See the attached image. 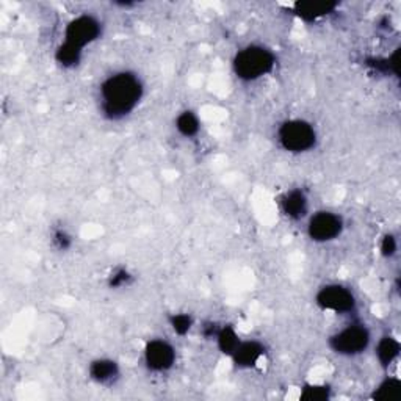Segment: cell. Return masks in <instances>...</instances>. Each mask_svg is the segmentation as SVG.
<instances>
[{
    "label": "cell",
    "mask_w": 401,
    "mask_h": 401,
    "mask_svg": "<svg viewBox=\"0 0 401 401\" xmlns=\"http://www.w3.org/2000/svg\"><path fill=\"white\" fill-rule=\"evenodd\" d=\"M143 96V85L132 72H118L101 85V107L105 117L121 119L133 112Z\"/></svg>",
    "instance_id": "obj_1"
},
{
    "label": "cell",
    "mask_w": 401,
    "mask_h": 401,
    "mask_svg": "<svg viewBox=\"0 0 401 401\" xmlns=\"http://www.w3.org/2000/svg\"><path fill=\"white\" fill-rule=\"evenodd\" d=\"M275 56L262 46H248L234 58V71L241 80L253 82L275 68Z\"/></svg>",
    "instance_id": "obj_2"
},
{
    "label": "cell",
    "mask_w": 401,
    "mask_h": 401,
    "mask_svg": "<svg viewBox=\"0 0 401 401\" xmlns=\"http://www.w3.org/2000/svg\"><path fill=\"white\" fill-rule=\"evenodd\" d=\"M278 135L282 148L293 154L307 153L317 142V133H315L312 124L302 119L285 121L281 129H279Z\"/></svg>",
    "instance_id": "obj_3"
},
{
    "label": "cell",
    "mask_w": 401,
    "mask_h": 401,
    "mask_svg": "<svg viewBox=\"0 0 401 401\" xmlns=\"http://www.w3.org/2000/svg\"><path fill=\"white\" fill-rule=\"evenodd\" d=\"M370 343V332L366 326L351 325L345 327L330 340L331 348L339 355L356 356L367 350Z\"/></svg>",
    "instance_id": "obj_4"
},
{
    "label": "cell",
    "mask_w": 401,
    "mask_h": 401,
    "mask_svg": "<svg viewBox=\"0 0 401 401\" xmlns=\"http://www.w3.org/2000/svg\"><path fill=\"white\" fill-rule=\"evenodd\" d=\"M101 35V24L93 16L83 15L78 16L76 19H72L68 27H66L65 38L66 42L76 46L78 49H83L88 46L89 42L96 41Z\"/></svg>",
    "instance_id": "obj_5"
},
{
    "label": "cell",
    "mask_w": 401,
    "mask_h": 401,
    "mask_svg": "<svg viewBox=\"0 0 401 401\" xmlns=\"http://www.w3.org/2000/svg\"><path fill=\"white\" fill-rule=\"evenodd\" d=\"M317 305L325 311L345 314L353 311L356 307V300L355 295L343 285L331 284L318 291Z\"/></svg>",
    "instance_id": "obj_6"
},
{
    "label": "cell",
    "mask_w": 401,
    "mask_h": 401,
    "mask_svg": "<svg viewBox=\"0 0 401 401\" xmlns=\"http://www.w3.org/2000/svg\"><path fill=\"white\" fill-rule=\"evenodd\" d=\"M342 218L331 212H318L309 221L307 232L314 241H331L342 234Z\"/></svg>",
    "instance_id": "obj_7"
},
{
    "label": "cell",
    "mask_w": 401,
    "mask_h": 401,
    "mask_svg": "<svg viewBox=\"0 0 401 401\" xmlns=\"http://www.w3.org/2000/svg\"><path fill=\"white\" fill-rule=\"evenodd\" d=\"M144 361L153 372H167L174 366L176 351L165 340H153L146 345Z\"/></svg>",
    "instance_id": "obj_8"
},
{
    "label": "cell",
    "mask_w": 401,
    "mask_h": 401,
    "mask_svg": "<svg viewBox=\"0 0 401 401\" xmlns=\"http://www.w3.org/2000/svg\"><path fill=\"white\" fill-rule=\"evenodd\" d=\"M264 355V346L259 342H240L234 351V362L240 368L254 367Z\"/></svg>",
    "instance_id": "obj_9"
},
{
    "label": "cell",
    "mask_w": 401,
    "mask_h": 401,
    "mask_svg": "<svg viewBox=\"0 0 401 401\" xmlns=\"http://www.w3.org/2000/svg\"><path fill=\"white\" fill-rule=\"evenodd\" d=\"M282 212L291 220H300L307 214V198L301 190L289 191L281 200Z\"/></svg>",
    "instance_id": "obj_10"
},
{
    "label": "cell",
    "mask_w": 401,
    "mask_h": 401,
    "mask_svg": "<svg viewBox=\"0 0 401 401\" xmlns=\"http://www.w3.org/2000/svg\"><path fill=\"white\" fill-rule=\"evenodd\" d=\"M337 3H332V2H300L296 3L295 11L296 15L301 17V19L305 21H315L318 19V17H323L326 15L332 13L334 10H336Z\"/></svg>",
    "instance_id": "obj_11"
},
{
    "label": "cell",
    "mask_w": 401,
    "mask_h": 401,
    "mask_svg": "<svg viewBox=\"0 0 401 401\" xmlns=\"http://www.w3.org/2000/svg\"><path fill=\"white\" fill-rule=\"evenodd\" d=\"M89 375L99 384H110L119 376L118 364L110 359H97L89 366Z\"/></svg>",
    "instance_id": "obj_12"
},
{
    "label": "cell",
    "mask_w": 401,
    "mask_h": 401,
    "mask_svg": "<svg viewBox=\"0 0 401 401\" xmlns=\"http://www.w3.org/2000/svg\"><path fill=\"white\" fill-rule=\"evenodd\" d=\"M400 355V342L397 339L391 336H386L379 340L378 346H376V357L382 367H389L391 364L397 359Z\"/></svg>",
    "instance_id": "obj_13"
},
{
    "label": "cell",
    "mask_w": 401,
    "mask_h": 401,
    "mask_svg": "<svg viewBox=\"0 0 401 401\" xmlns=\"http://www.w3.org/2000/svg\"><path fill=\"white\" fill-rule=\"evenodd\" d=\"M401 392V382L398 378H386L375 389L373 398L378 401H393L398 400Z\"/></svg>",
    "instance_id": "obj_14"
},
{
    "label": "cell",
    "mask_w": 401,
    "mask_h": 401,
    "mask_svg": "<svg viewBox=\"0 0 401 401\" xmlns=\"http://www.w3.org/2000/svg\"><path fill=\"white\" fill-rule=\"evenodd\" d=\"M57 62L65 66V68H74L78 63H80L82 58V49H78L76 46L69 44V42H63L62 46L58 47V51L56 53Z\"/></svg>",
    "instance_id": "obj_15"
},
{
    "label": "cell",
    "mask_w": 401,
    "mask_h": 401,
    "mask_svg": "<svg viewBox=\"0 0 401 401\" xmlns=\"http://www.w3.org/2000/svg\"><path fill=\"white\" fill-rule=\"evenodd\" d=\"M216 340H218V348L221 350V353L232 356L234 351L237 350V346L240 345L239 336H237L235 331L230 326H224L220 331L216 332Z\"/></svg>",
    "instance_id": "obj_16"
},
{
    "label": "cell",
    "mask_w": 401,
    "mask_h": 401,
    "mask_svg": "<svg viewBox=\"0 0 401 401\" xmlns=\"http://www.w3.org/2000/svg\"><path fill=\"white\" fill-rule=\"evenodd\" d=\"M176 127H178L182 135L190 138L199 132V121L191 112H184L176 119Z\"/></svg>",
    "instance_id": "obj_17"
},
{
    "label": "cell",
    "mask_w": 401,
    "mask_h": 401,
    "mask_svg": "<svg viewBox=\"0 0 401 401\" xmlns=\"http://www.w3.org/2000/svg\"><path fill=\"white\" fill-rule=\"evenodd\" d=\"M305 401H323L330 398V389L326 386H307L300 395Z\"/></svg>",
    "instance_id": "obj_18"
},
{
    "label": "cell",
    "mask_w": 401,
    "mask_h": 401,
    "mask_svg": "<svg viewBox=\"0 0 401 401\" xmlns=\"http://www.w3.org/2000/svg\"><path fill=\"white\" fill-rule=\"evenodd\" d=\"M191 325H193V320L190 315H187V314H178L171 317V327L176 334H179V336H184V334L190 331Z\"/></svg>",
    "instance_id": "obj_19"
},
{
    "label": "cell",
    "mask_w": 401,
    "mask_h": 401,
    "mask_svg": "<svg viewBox=\"0 0 401 401\" xmlns=\"http://www.w3.org/2000/svg\"><path fill=\"white\" fill-rule=\"evenodd\" d=\"M397 253V240L393 235H386L381 243V254L384 257H392Z\"/></svg>",
    "instance_id": "obj_20"
},
{
    "label": "cell",
    "mask_w": 401,
    "mask_h": 401,
    "mask_svg": "<svg viewBox=\"0 0 401 401\" xmlns=\"http://www.w3.org/2000/svg\"><path fill=\"white\" fill-rule=\"evenodd\" d=\"M130 279H132V276L126 270L114 271L113 275L110 276V287H114V289L124 287V285L130 282Z\"/></svg>",
    "instance_id": "obj_21"
},
{
    "label": "cell",
    "mask_w": 401,
    "mask_h": 401,
    "mask_svg": "<svg viewBox=\"0 0 401 401\" xmlns=\"http://www.w3.org/2000/svg\"><path fill=\"white\" fill-rule=\"evenodd\" d=\"M53 243L58 249H68L71 246V237L66 234V230L58 229L53 234Z\"/></svg>",
    "instance_id": "obj_22"
}]
</instances>
